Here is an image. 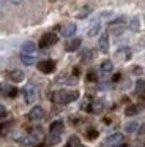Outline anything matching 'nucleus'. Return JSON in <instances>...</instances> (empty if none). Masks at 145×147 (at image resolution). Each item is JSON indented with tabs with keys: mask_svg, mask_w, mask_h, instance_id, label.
<instances>
[{
	"mask_svg": "<svg viewBox=\"0 0 145 147\" xmlns=\"http://www.w3.org/2000/svg\"><path fill=\"white\" fill-rule=\"evenodd\" d=\"M8 78L13 82H22V81H24V73H22L21 70H13L11 73L8 74Z\"/></svg>",
	"mask_w": 145,
	"mask_h": 147,
	"instance_id": "obj_13",
	"label": "nucleus"
},
{
	"mask_svg": "<svg viewBox=\"0 0 145 147\" xmlns=\"http://www.w3.org/2000/svg\"><path fill=\"white\" fill-rule=\"evenodd\" d=\"M9 2H11V3H14V5H21L24 0H9Z\"/></svg>",
	"mask_w": 145,
	"mask_h": 147,
	"instance_id": "obj_33",
	"label": "nucleus"
},
{
	"mask_svg": "<svg viewBox=\"0 0 145 147\" xmlns=\"http://www.w3.org/2000/svg\"><path fill=\"white\" fill-rule=\"evenodd\" d=\"M22 54L25 55H35L36 54V45L33 41H25L22 45Z\"/></svg>",
	"mask_w": 145,
	"mask_h": 147,
	"instance_id": "obj_8",
	"label": "nucleus"
},
{
	"mask_svg": "<svg viewBox=\"0 0 145 147\" xmlns=\"http://www.w3.org/2000/svg\"><path fill=\"white\" fill-rule=\"evenodd\" d=\"M122 141H123V134L122 133H115V134H112V136H109L107 138V146L109 147H115V146H118V144H122Z\"/></svg>",
	"mask_w": 145,
	"mask_h": 147,
	"instance_id": "obj_9",
	"label": "nucleus"
},
{
	"mask_svg": "<svg viewBox=\"0 0 145 147\" xmlns=\"http://www.w3.org/2000/svg\"><path fill=\"white\" fill-rule=\"evenodd\" d=\"M76 26L74 24H66V26L62 27V35L65 36V38H69V36H72L76 33Z\"/></svg>",
	"mask_w": 145,
	"mask_h": 147,
	"instance_id": "obj_12",
	"label": "nucleus"
},
{
	"mask_svg": "<svg viewBox=\"0 0 145 147\" xmlns=\"http://www.w3.org/2000/svg\"><path fill=\"white\" fill-rule=\"evenodd\" d=\"M87 138H88V139H96V138H98V131L93 130V128H91V130H88L87 131Z\"/></svg>",
	"mask_w": 145,
	"mask_h": 147,
	"instance_id": "obj_31",
	"label": "nucleus"
},
{
	"mask_svg": "<svg viewBox=\"0 0 145 147\" xmlns=\"http://www.w3.org/2000/svg\"><path fill=\"white\" fill-rule=\"evenodd\" d=\"M81 38H71L68 43H66V51L68 52H74L81 48Z\"/></svg>",
	"mask_w": 145,
	"mask_h": 147,
	"instance_id": "obj_11",
	"label": "nucleus"
},
{
	"mask_svg": "<svg viewBox=\"0 0 145 147\" xmlns=\"http://www.w3.org/2000/svg\"><path fill=\"white\" fill-rule=\"evenodd\" d=\"M9 128H11V122H5V123H0V134H6Z\"/></svg>",
	"mask_w": 145,
	"mask_h": 147,
	"instance_id": "obj_29",
	"label": "nucleus"
},
{
	"mask_svg": "<svg viewBox=\"0 0 145 147\" xmlns=\"http://www.w3.org/2000/svg\"><path fill=\"white\" fill-rule=\"evenodd\" d=\"M93 59H95L93 49H85V51L82 52V62H84V63H88V62H91Z\"/></svg>",
	"mask_w": 145,
	"mask_h": 147,
	"instance_id": "obj_16",
	"label": "nucleus"
},
{
	"mask_svg": "<svg viewBox=\"0 0 145 147\" xmlns=\"http://www.w3.org/2000/svg\"><path fill=\"white\" fill-rule=\"evenodd\" d=\"M140 106H137V105H132V106H128L126 108V111H125V114L128 115V117H131V115H136V114H139L140 112Z\"/></svg>",
	"mask_w": 145,
	"mask_h": 147,
	"instance_id": "obj_18",
	"label": "nucleus"
},
{
	"mask_svg": "<svg viewBox=\"0 0 145 147\" xmlns=\"http://www.w3.org/2000/svg\"><path fill=\"white\" fill-rule=\"evenodd\" d=\"M136 92L137 93H144L145 92V81L144 79L137 81V84H136Z\"/></svg>",
	"mask_w": 145,
	"mask_h": 147,
	"instance_id": "obj_26",
	"label": "nucleus"
},
{
	"mask_svg": "<svg viewBox=\"0 0 145 147\" xmlns=\"http://www.w3.org/2000/svg\"><path fill=\"white\" fill-rule=\"evenodd\" d=\"M79 146H81L79 138L77 136H71V138H69V141H68V144H66L65 147H79Z\"/></svg>",
	"mask_w": 145,
	"mask_h": 147,
	"instance_id": "obj_24",
	"label": "nucleus"
},
{
	"mask_svg": "<svg viewBox=\"0 0 145 147\" xmlns=\"http://www.w3.org/2000/svg\"><path fill=\"white\" fill-rule=\"evenodd\" d=\"M98 78H96V73L95 71H88L87 73V81H90V82H95Z\"/></svg>",
	"mask_w": 145,
	"mask_h": 147,
	"instance_id": "obj_32",
	"label": "nucleus"
},
{
	"mask_svg": "<svg viewBox=\"0 0 145 147\" xmlns=\"http://www.w3.org/2000/svg\"><path fill=\"white\" fill-rule=\"evenodd\" d=\"M98 48H99L101 52H109V35H107L106 32L103 33V35L99 36V41H98Z\"/></svg>",
	"mask_w": 145,
	"mask_h": 147,
	"instance_id": "obj_7",
	"label": "nucleus"
},
{
	"mask_svg": "<svg viewBox=\"0 0 145 147\" xmlns=\"http://www.w3.org/2000/svg\"><path fill=\"white\" fill-rule=\"evenodd\" d=\"M57 82H65V84H76V82H77V79H76V78H66V76H63V78H58V79H57Z\"/></svg>",
	"mask_w": 145,
	"mask_h": 147,
	"instance_id": "obj_27",
	"label": "nucleus"
},
{
	"mask_svg": "<svg viewBox=\"0 0 145 147\" xmlns=\"http://www.w3.org/2000/svg\"><path fill=\"white\" fill-rule=\"evenodd\" d=\"M139 133H140V134H144V133H145V125H142V128L139 130Z\"/></svg>",
	"mask_w": 145,
	"mask_h": 147,
	"instance_id": "obj_34",
	"label": "nucleus"
},
{
	"mask_svg": "<svg viewBox=\"0 0 145 147\" xmlns=\"http://www.w3.org/2000/svg\"><path fill=\"white\" fill-rule=\"evenodd\" d=\"M28 136H30L32 142H40V141H43L44 133H43V130H41L40 127H33V128H30V133H28Z\"/></svg>",
	"mask_w": 145,
	"mask_h": 147,
	"instance_id": "obj_6",
	"label": "nucleus"
},
{
	"mask_svg": "<svg viewBox=\"0 0 145 147\" xmlns=\"http://www.w3.org/2000/svg\"><path fill=\"white\" fill-rule=\"evenodd\" d=\"M21 62L24 65H27V67H30V65L36 63V59H35V55H25V54H21Z\"/></svg>",
	"mask_w": 145,
	"mask_h": 147,
	"instance_id": "obj_17",
	"label": "nucleus"
},
{
	"mask_svg": "<svg viewBox=\"0 0 145 147\" xmlns=\"http://www.w3.org/2000/svg\"><path fill=\"white\" fill-rule=\"evenodd\" d=\"M90 13H91V8L90 7H84L77 14H76V18H77V19H85V18H88Z\"/></svg>",
	"mask_w": 145,
	"mask_h": 147,
	"instance_id": "obj_22",
	"label": "nucleus"
},
{
	"mask_svg": "<svg viewBox=\"0 0 145 147\" xmlns=\"http://www.w3.org/2000/svg\"><path fill=\"white\" fill-rule=\"evenodd\" d=\"M6 2H8V0H0V7H2V5H5Z\"/></svg>",
	"mask_w": 145,
	"mask_h": 147,
	"instance_id": "obj_35",
	"label": "nucleus"
},
{
	"mask_svg": "<svg viewBox=\"0 0 145 147\" xmlns=\"http://www.w3.org/2000/svg\"><path fill=\"white\" fill-rule=\"evenodd\" d=\"M24 100L27 105H32L38 100V87L35 84H28L24 89Z\"/></svg>",
	"mask_w": 145,
	"mask_h": 147,
	"instance_id": "obj_2",
	"label": "nucleus"
},
{
	"mask_svg": "<svg viewBox=\"0 0 145 147\" xmlns=\"http://www.w3.org/2000/svg\"><path fill=\"white\" fill-rule=\"evenodd\" d=\"M129 29L132 30V32H137L139 29H140V22H139V18H131V21H129Z\"/></svg>",
	"mask_w": 145,
	"mask_h": 147,
	"instance_id": "obj_23",
	"label": "nucleus"
},
{
	"mask_svg": "<svg viewBox=\"0 0 145 147\" xmlns=\"http://www.w3.org/2000/svg\"><path fill=\"white\" fill-rule=\"evenodd\" d=\"M60 142V134L50 133V136L47 138V144H58Z\"/></svg>",
	"mask_w": 145,
	"mask_h": 147,
	"instance_id": "obj_28",
	"label": "nucleus"
},
{
	"mask_svg": "<svg viewBox=\"0 0 145 147\" xmlns=\"http://www.w3.org/2000/svg\"><path fill=\"white\" fill-rule=\"evenodd\" d=\"M63 131V122L62 120H55L50 123V133L54 134H60Z\"/></svg>",
	"mask_w": 145,
	"mask_h": 147,
	"instance_id": "obj_14",
	"label": "nucleus"
},
{
	"mask_svg": "<svg viewBox=\"0 0 145 147\" xmlns=\"http://www.w3.org/2000/svg\"><path fill=\"white\" fill-rule=\"evenodd\" d=\"M43 117H44V109L41 108V106H35V108H32V111L28 112V119L33 120V122L41 120Z\"/></svg>",
	"mask_w": 145,
	"mask_h": 147,
	"instance_id": "obj_4",
	"label": "nucleus"
},
{
	"mask_svg": "<svg viewBox=\"0 0 145 147\" xmlns=\"http://www.w3.org/2000/svg\"><path fill=\"white\" fill-rule=\"evenodd\" d=\"M112 70H113V63L110 60L101 62V71H103V73H110Z\"/></svg>",
	"mask_w": 145,
	"mask_h": 147,
	"instance_id": "obj_20",
	"label": "nucleus"
},
{
	"mask_svg": "<svg viewBox=\"0 0 145 147\" xmlns=\"http://www.w3.org/2000/svg\"><path fill=\"white\" fill-rule=\"evenodd\" d=\"M125 130H126V133H136L139 130V123L137 122H128L125 125Z\"/></svg>",
	"mask_w": 145,
	"mask_h": 147,
	"instance_id": "obj_21",
	"label": "nucleus"
},
{
	"mask_svg": "<svg viewBox=\"0 0 145 147\" xmlns=\"http://www.w3.org/2000/svg\"><path fill=\"white\" fill-rule=\"evenodd\" d=\"M50 2H57V0H50Z\"/></svg>",
	"mask_w": 145,
	"mask_h": 147,
	"instance_id": "obj_37",
	"label": "nucleus"
},
{
	"mask_svg": "<svg viewBox=\"0 0 145 147\" xmlns=\"http://www.w3.org/2000/svg\"><path fill=\"white\" fill-rule=\"evenodd\" d=\"M103 109H104V103L101 101V100H95V101L91 103V106H90V111L95 112V114H99Z\"/></svg>",
	"mask_w": 145,
	"mask_h": 147,
	"instance_id": "obj_15",
	"label": "nucleus"
},
{
	"mask_svg": "<svg viewBox=\"0 0 145 147\" xmlns=\"http://www.w3.org/2000/svg\"><path fill=\"white\" fill-rule=\"evenodd\" d=\"M79 98L77 90H58L52 93V101L58 105H68L71 101H76Z\"/></svg>",
	"mask_w": 145,
	"mask_h": 147,
	"instance_id": "obj_1",
	"label": "nucleus"
},
{
	"mask_svg": "<svg viewBox=\"0 0 145 147\" xmlns=\"http://www.w3.org/2000/svg\"><path fill=\"white\" fill-rule=\"evenodd\" d=\"M99 30H101V26L98 22H95V24H91V27L87 30V35L88 36H96L98 33H99Z\"/></svg>",
	"mask_w": 145,
	"mask_h": 147,
	"instance_id": "obj_19",
	"label": "nucleus"
},
{
	"mask_svg": "<svg viewBox=\"0 0 145 147\" xmlns=\"http://www.w3.org/2000/svg\"><path fill=\"white\" fill-rule=\"evenodd\" d=\"M38 70L41 71V73H52L54 70H55V62L52 60H43L38 63Z\"/></svg>",
	"mask_w": 145,
	"mask_h": 147,
	"instance_id": "obj_5",
	"label": "nucleus"
},
{
	"mask_svg": "<svg viewBox=\"0 0 145 147\" xmlns=\"http://www.w3.org/2000/svg\"><path fill=\"white\" fill-rule=\"evenodd\" d=\"M0 93L8 95V96H16V95H17V89L8 86V84H0Z\"/></svg>",
	"mask_w": 145,
	"mask_h": 147,
	"instance_id": "obj_10",
	"label": "nucleus"
},
{
	"mask_svg": "<svg viewBox=\"0 0 145 147\" xmlns=\"http://www.w3.org/2000/svg\"><path fill=\"white\" fill-rule=\"evenodd\" d=\"M125 55V59H129L131 57V52H129V48L128 46H123V48H118V51H117V55Z\"/></svg>",
	"mask_w": 145,
	"mask_h": 147,
	"instance_id": "obj_25",
	"label": "nucleus"
},
{
	"mask_svg": "<svg viewBox=\"0 0 145 147\" xmlns=\"http://www.w3.org/2000/svg\"><path fill=\"white\" fill-rule=\"evenodd\" d=\"M122 147H128V146H126V144H122Z\"/></svg>",
	"mask_w": 145,
	"mask_h": 147,
	"instance_id": "obj_36",
	"label": "nucleus"
},
{
	"mask_svg": "<svg viewBox=\"0 0 145 147\" xmlns=\"http://www.w3.org/2000/svg\"><path fill=\"white\" fill-rule=\"evenodd\" d=\"M122 24H125V18H118V19L112 21V22H110V27H113V29H115V27H120Z\"/></svg>",
	"mask_w": 145,
	"mask_h": 147,
	"instance_id": "obj_30",
	"label": "nucleus"
},
{
	"mask_svg": "<svg viewBox=\"0 0 145 147\" xmlns=\"http://www.w3.org/2000/svg\"><path fill=\"white\" fill-rule=\"evenodd\" d=\"M57 41H58V38H57L55 33L47 32V33H44V35H43V38H41V41H40V46L43 49L44 48H50V46H54Z\"/></svg>",
	"mask_w": 145,
	"mask_h": 147,
	"instance_id": "obj_3",
	"label": "nucleus"
}]
</instances>
